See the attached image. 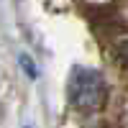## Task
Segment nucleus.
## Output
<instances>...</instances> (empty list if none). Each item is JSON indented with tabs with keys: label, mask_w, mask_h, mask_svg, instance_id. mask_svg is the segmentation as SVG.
I'll use <instances>...</instances> for the list:
<instances>
[{
	"label": "nucleus",
	"mask_w": 128,
	"mask_h": 128,
	"mask_svg": "<svg viewBox=\"0 0 128 128\" xmlns=\"http://www.w3.org/2000/svg\"><path fill=\"white\" fill-rule=\"evenodd\" d=\"M105 100V82L92 69H74L69 77V102L80 110H95Z\"/></svg>",
	"instance_id": "nucleus-1"
},
{
	"label": "nucleus",
	"mask_w": 128,
	"mask_h": 128,
	"mask_svg": "<svg viewBox=\"0 0 128 128\" xmlns=\"http://www.w3.org/2000/svg\"><path fill=\"white\" fill-rule=\"evenodd\" d=\"M120 59H123V64L128 67V41H126V44L120 46Z\"/></svg>",
	"instance_id": "nucleus-2"
}]
</instances>
